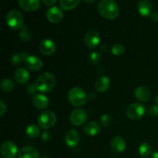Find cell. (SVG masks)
I'll return each mask as SVG.
<instances>
[{
	"label": "cell",
	"mask_w": 158,
	"mask_h": 158,
	"mask_svg": "<svg viewBox=\"0 0 158 158\" xmlns=\"http://www.w3.org/2000/svg\"><path fill=\"white\" fill-rule=\"evenodd\" d=\"M80 3V0H60V6L64 10H72Z\"/></svg>",
	"instance_id": "cell-23"
},
{
	"label": "cell",
	"mask_w": 158,
	"mask_h": 158,
	"mask_svg": "<svg viewBox=\"0 0 158 158\" xmlns=\"http://www.w3.org/2000/svg\"><path fill=\"white\" fill-rule=\"evenodd\" d=\"M63 11L58 6L50 7L46 12V18L52 23H60L63 19Z\"/></svg>",
	"instance_id": "cell-10"
},
{
	"label": "cell",
	"mask_w": 158,
	"mask_h": 158,
	"mask_svg": "<svg viewBox=\"0 0 158 158\" xmlns=\"http://www.w3.org/2000/svg\"><path fill=\"white\" fill-rule=\"evenodd\" d=\"M86 119H87V114L86 111L83 109H77L71 113L69 120L73 125L79 127L83 124L86 122Z\"/></svg>",
	"instance_id": "cell-9"
},
{
	"label": "cell",
	"mask_w": 158,
	"mask_h": 158,
	"mask_svg": "<svg viewBox=\"0 0 158 158\" xmlns=\"http://www.w3.org/2000/svg\"><path fill=\"white\" fill-rule=\"evenodd\" d=\"M0 106H1V109H0V116H3L4 115L5 113L6 112V106L5 105V103H3L2 100L0 101Z\"/></svg>",
	"instance_id": "cell-35"
},
{
	"label": "cell",
	"mask_w": 158,
	"mask_h": 158,
	"mask_svg": "<svg viewBox=\"0 0 158 158\" xmlns=\"http://www.w3.org/2000/svg\"><path fill=\"white\" fill-rule=\"evenodd\" d=\"M155 102H156V105H157L158 106V94L155 97Z\"/></svg>",
	"instance_id": "cell-40"
},
{
	"label": "cell",
	"mask_w": 158,
	"mask_h": 158,
	"mask_svg": "<svg viewBox=\"0 0 158 158\" xmlns=\"http://www.w3.org/2000/svg\"><path fill=\"white\" fill-rule=\"evenodd\" d=\"M27 57L28 54L26 52H17L11 57V63L14 66H19L26 61Z\"/></svg>",
	"instance_id": "cell-24"
},
{
	"label": "cell",
	"mask_w": 158,
	"mask_h": 158,
	"mask_svg": "<svg viewBox=\"0 0 158 158\" xmlns=\"http://www.w3.org/2000/svg\"><path fill=\"white\" fill-rule=\"evenodd\" d=\"M112 121V117L109 114H103L101 117L100 119V122H101V124L103 127H108L111 123Z\"/></svg>",
	"instance_id": "cell-31"
},
{
	"label": "cell",
	"mask_w": 158,
	"mask_h": 158,
	"mask_svg": "<svg viewBox=\"0 0 158 158\" xmlns=\"http://www.w3.org/2000/svg\"><path fill=\"white\" fill-rule=\"evenodd\" d=\"M1 89L4 93H10L14 88V83L10 79H3L0 83Z\"/></svg>",
	"instance_id": "cell-27"
},
{
	"label": "cell",
	"mask_w": 158,
	"mask_h": 158,
	"mask_svg": "<svg viewBox=\"0 0 158 158\" xmlns=\"http://www.w3.org/2000/svg\"><path fill=\"white\" fill-rule=\"evenodd\" d=\"M152 153V148L147 142H143L140 145L139 148V154L142 157H148Z\"/></svg>",
	"instance_id": "cell-25"
},
{
	"label": "cell",
	"mask_w": 158,
	"mask_h": 158,
	"mask_svg": "<svg viewBox=\"0 0 158 158\" xmlns=\"http://www.w3.org/2000/svg\"><path fill=\"white\" fill-rule=\"evenodd\" d=\"M39 48H40V52L43 55L50 56L55 52L56 46L55 43L52 40L46 39V40H43L40 42Z\"/></svg>",
	"instance_id": "cell-11"
},
{
	"label": "cell",
	"mask_w": 158,
	"mask_h": 158,
	"mask_svg": "<svg viewBox=\"0 0 158 158\" xmlns=\"http://www.w3.org/2000/svg\"><path fill=\"white\" fill-rule=\"evenodd\" d=\"M1 154L3 158H15L18 154V148L13 142L7 140L2 144Z\"/></svg>",
	"instance_id": "cell-8"
},
{
	"label": "cell",
	"mask_w": 158,
	"mask_h": 158,
	"mask_svg": "<svg viewBox=\"0 0 158 158\" xmlns=\"http://www.w3.org/2000/svg\"><path fill=\"white\" fill-rule=\"evenodd\" d=\"M37 122L40 127L47 130L55 125L56 122V115L51 110H45L39 115Z\"/></svg>",
	"instance_id": "cell-5"
},
{
	"label": "cell",
	"mask_w": 158,
	"mask_h": 158,
	"mask_svg": "<svg viewBox=\"0 0 158 158\" xmlns=\"http://www.w3.org/2000/svg\"><path fill=\"white\" fill-rule=\"evenodd\" d=\"M151 158H158V151L153 153L152 156H151Z\"/></svg>",
	"instance_id": "cell-38"
},
{
	"label": "cell",
	"mask_w": 158,
	"mask_h": 158,
	"mask_svg": "<svg viewBox=\"0 0 158 158\" xmlns=\"http://www.w3.org/2000/svg\"><path fill=\"white\" fill-rule=\"evenodd\" d=\"M100 42V34L95 29H89L85 34L84 43L89 49H94V48L97 47Z\"/></svg>",
	"instance_id": "cell-7"
},
{
	"label": "cell",
	"mask_w": 158,
	"mask_h": 158,
	"mask_svg": "<svg viewBox=\"0 0 158 158\" xmlns=\"http://www.w3.org/2000/svg\"><path fill=\"white\" fill-rule=\"evenodd\" d=\"M35 83L36 85L39 92L46 94V93L50 92L53 89L56 83V80L52 73L46 72L39 76Z\"/></svg>",
	"instance_id": "cell-2"
},
{
	"label": "cell",
	"mask_w": 158,
	"mask_h": 158,
	"mask_svg": "<svg viewBox=\"0 0 158 158\" xmlns=\"http://www.w3.org/2000/svg\"><path fill=\"white\" fill-rule=\"evenodd\" d=\"M86 93L80 87H73L69 90L68 94V100L69 103L73 106H81L86 103Z\"/></svg>",
	"instance_id": "cell-3"
},
{
	"label": "cell",
	"mask_w": 158,
	"mask_h": 158,
	"mask_svg": "<svg viewBox=\"0 0 158 158\" xmlns=\"http://www.w3.org/2000/svg\"><path fill=\"white\" fill-rule=\"evenodd\" d=\"M111 52L114 56H121L124 52V46L121 44H115L111 49Z\"/></svg>",
	"instance_id": "cell-29"
},
{
	"label": "cell",
	"mask_w": 158,
	"mask_h": 158,
	"mask_svg": "<svg viewBox=\"0 0 158 158\" xmlns=\"http://www.w3.org/2000/svg\"><path fill=\"white\" fill-rule=\"evenodd\" d=\"M19 37L21 40L25 43H28L32 39V34H31L29 29L26 26H23L19 32Z\"/></svg>",
	"instance_id": "cell-28"
},
{
	"label": "cell",
	"mask_w": 158,
	"mask_h": 158,
	"mask_svg": "<svg viewBox=\"0 0 158 158\" xmlns=\"http://www.w3.org/2000/svg\"><path fill=\"white\" fill-rule=\"evenodd\" d=\"M148 114L151 117H158V106L157 105H152L148 110Z\"/></svg>",
	"instance_id": "cell-33"
},
{
	"label": "cell",
	"mask_w": 158,
	"mask_h": 158,
	"mask_svg": "<svg viewBox=\"0 0 158 158\" xmlns=\"http://www.w3.org/2000/svg\"><path fill=\"white\" fill-rule=\"evenodd\" d=\"M89 61L91 64L96 65L100 61V56L98 52H93L89 56Z\"/></svg>",
	"instance_id": "cell-30"
},
{
	"label": "cell",
	"mask_w": 158,
	"mask_h": 158,
	"mask_svg": "<svg viewBox=\"0 0 158 158\" xmlns=\"http://www.w3.org/2000/svg\"><path fill=\"white\" fill-rule=\"evenodd\" d=\"M43 158H48L47 157H43Z\"/></svg>",
	"instance_id": "cell-41"
},
{
	"label": "cell",
	"mask_w": 158,
	"mask_h": 158,
	"mask_svg": "<svg viewBox=\"0 0 158 158\" xmlns=\"http://www.w3.org/2000/svg\"><path fill=\"white\" fill-rule=\"evenodd\" d=\"M14 79L19 84H25L29 80V73L23 68H18L14 73Z\"/></svg>",
	"instance_id": "cell-20"
},
{
	"label": "cell",
	"mask_w": 158,
	"mask_h": 158,
	"mask_svg": "<svg viewBox=\"0 0 158 158\" xmlns=\"http://www.w3.org/2000/svg\"><path fill=\"white\" fill-rule=\"evenodd\" d=\"M41 139L43 141L48 142L51 139V134L49 132H47V131H45V132H43L42 134Z\"/></svg>",
	"instance_id": "cell-34"
},
{
	"label": "cell",
	"mask_w": 158,
	"mask_h": 158,
	"mask_svg": "<svg viewBox=\"0 0 158 158\" xmlns=\"http://www.w3.org/2000/svg\"><path fill=\"white\" fill-rule=\"evenodd\" d=\"M110 86V80L106 76L99 77L95 82V88L99 93L106 92Z\"/></svg>",
	"instance_id": "cell-19"
},
{
	"label": "cell",
	"mask_w": 158,
	"mask_h": 158,
	"mask_svg": "<svg viewBox=\"0 0 158 158\" xmlns=\"http://www.w3.org/2000/svg\"><path fill=\"white\" fill-rule=\"evenodd\" d=\"M19 6L26 12H34L39 8L40 0H19Z\"/></svg>",
	"instance_id": "cell-18"
},
{
	"label": "cell",
	"mask_w": 158,
	"mask_h": 158,
	"mask_svg": "<svg viewBox=\"0 0 158 158\" xmlns=\"http://www.w3.org/2000/svg\"><path fill=\"white\" fill-rule=\"evenodd\" d=\"M151 18L154 22H158V12H153L151 15Z\"/></svg>",
	"instance_id": "cell-37"
},
{
	"label": "cell",
	"mask_w": 158,
	"mask_h": 158,
	"mask_svg": "<svg viewBox=\"0 0 158 158\" xmlns=\"http://www.w3.org/2000/svg\"><path fill=\"white\" fill-rule=\"evenodd\" d=\"M134 96L139 101L147 102L151 98V94L148 88H147L146 86H140L136 88L135 91H134Z\"/></svg>",
	"instance_id": "cell-17"
},
{
	"label": "cell",
	"mask_w": 158,
	"mask_h": 158,
	"mask_svg": "<svg viewBox=\"0 0 158 158\" xmlns=\"http://www.w3.org/2000/svg\"><path fill=\"white\" fill-rule=\"evenodd\" d=\"M19 158H39V153L35 148L25 147L19 152Z\"/></svg>",
	"instance_id": "cell-21"
},
{
	"label": "cell",
	"mask_w": 158,
	"mask_h": 158,
	"mask_svg": "<svg viewBox=\"0 0 158 158\" xmlns=\"http://www.w3.org/2000/svg\"><path fill=\"white\" fill-rule=\"evenodd\" d=\"M26 134L27 135V137H29V138H35L40 134V128L36 125L31 124L29 126H28L27 128H26Z\"/></svg>",
	"instance_id": "cell-26"
},
{
	"label": "cell",
	"mask_w": 158,
	"mask_h": 158,
	"mask_svg": "<svg viewBox=\"0 0 158 158\" xmlns=\"http://www.w3.org/2000/svg\"><path fill=\"white\" fill-rule=\"evenodd\" d=\"M111 149L115 153H122L126 149V142L123 137L120 136L114 137L110 141Z\"/></svg>",
	"instance_id": "cell-16"
},
{
	"label": "cell",
	"mask_w": 158,
	"mask_h": 158,
	"mask_svg": "<svg viewBox=\"0 0 158 158\" xmlns=\"http://www.w3.org/2000/svg\"><path fill=\"white\" fill-rule=\"evenodd\" d=\"M38 89H37V86L35 85V83H32V84H29V86H27L26 87V92L29 95H35L37 92H38ZM36 95V94H35Z\"/></svg>",
	"instance_id": "cell-32"
},
{
	"label": "cell",
	"mask_w": 158,
	"mask_h": 158,
	"mask_svg": "<svg viewBox=\"0 0 158 158\" xmlns=\"http://www.w3.org/2000/svg\"><path fill=\"white\" fill-rule=\"evenodd\" d=\"M26 68L31 71H38L43 66V61L41 59L35 56H28L25 61Z\"/></svg>",
	"instance_id": "cell-12"
},
{
	"label": "cell",
	"mask_w": 158,
	"mask_h": 158,
	"mask_svg": "<svg viewBox=\"0 0 158 158\" xmlns=\"http://www.w3.org/2000/svg\"><path fill=\"white\" fill-rule=\"evenodd\" d=\"M42 1H43V2L44 3L46 6H52V5L56 2V0H42Z\"/></svg>",
	"instance_id": "cell-36"
},
{
	"label": "cell",
	"mask_w": 158,
	"mask_h": 158,
	"mask_svg": "<svg viewBox=\"0 0 158 158\" xmlns=\"http://www.w3.org/2000/svg\"><path fill=\"white\" fill-rule=\"evenodd\" d=\"M65 142L69 148H75L80 142V134L76 130H69L65 136Z\"/></svg>",
	"instance_id": "cell-13"
},
{
	"label": "cell",
	"mask_w": 158,
	"mask_h": 158,
	"mask_svg": "<svg viewBox=\"0 0 158 158\" xmlns=\"http://www.w3.org/2000/svg\"><path fill=\"white\" fill-rule=\"evenodd\" d=\"M137 9L142 16H151L153 12V6L149 0H140L137 4Z\"/></svg>",
	"instance_id": "cell-15"
},
{
	"label": "cell",
	"mask_w": 158,
	"mask_h": 158,
	"mask_svg": "<svg viewBox=\"0 0 158 158\" xmlns=\"http://www.w3.org/2000/svg\"><path fill=\"white\" fill-rule=\"evenodd\" d=\"M145 114V107L140 103H134L127 109V116L133 120H140Z\"/></svg>",
	"instance_id": "cell-6"
},
{
	"label": "cell",
	"mask_w": 158,
	"mask_h": 158,
	"mask_svg": "<svg viewBox=\"0 0 158 158\" xmlns=\"http://www.w3.org/2000/svg\"><path fill=\"white\" fill-rule=\"evenodd\" d=\"M32 103L36 109L44 110L49 106V100L47 97L43 94H36L32 97Z\"/></svg>",
	"instance_id": "cell-14"
},
{
	"label": "cell",
	"mask_w": 158,
	"mask_h": 158,
	"mask_svg": "<svg viewBox=\"0 0 158 158\" xmlns=\"http://www.w3.org/2000/svg\"><path fill=\"white\" fill-rule=\"evenodd\" d=\"M86 3H94V2H96L97 0H84Z\"/></svg>",
	"instance_id": "cell-39"
},
{
	"label": "cell",
	"mask_w": 158,
	"mask_h": 158,
	"mask_svg": "<svg viewBox=\"0 0 158 158\" xmlns=\"http://www.w3.org/2000/svg\"><path fill=\"white\" fill-rule=\"evenodd\" d=\"M98 12L106 19H115L119 15V6L114 0H100L98 4Z\"/></svg>",
	"instance_id": "cell-1"
},
{
	"label": "cell",
	"mask_w": 158,
	"mask_h": 158,
	"mask_svg": "<svg viewBox=\"0 0 158 158\" xmlns=\"http://www.w3.org/2000/svg\"><path fill=\"white\" fill-rule=\"evenodd\" d=\"M6 21L9 28L14 30L21 29L24 26V17L18 10H11L7 13Z\"/></svg>",
	"instance_id": "cell-4"
},
{
	"label": "cell",
	"mask_w": 158,
	"mask_h": 158,
	"mask_svg": "<svg viewBox=\"0 0 158 158\" xmlns=\"http://www.w3.org/2000/svg\"><path fill=\"white\" fill-rule=\"evenodd\" d=\"M100 125L96 121H90L86 123L83 128L85 134L89 137H94L100 132Z\"/></svg>",
	"instance_id": "cell-22"
}]
</instances>
